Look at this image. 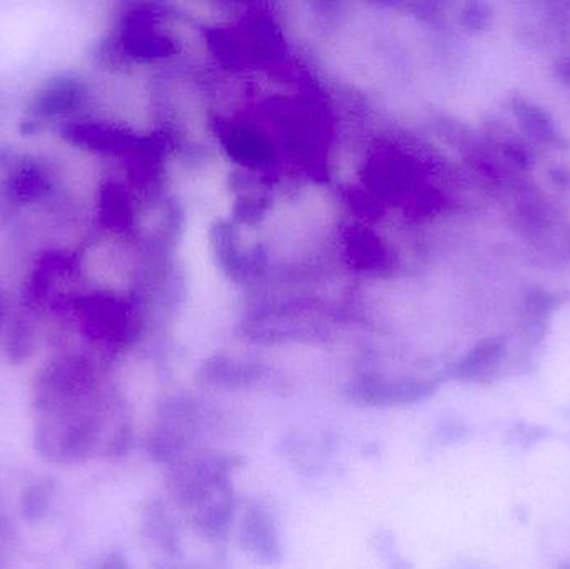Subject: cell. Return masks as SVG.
<instances>
[{
	"mask_svg": "<svg viewBox=\"0 0 570 569\" xmlns=\"http://www.w3.org/2000/svg\"><path fill=\"white\" fill-rule=\"evenodd\" d=\"M438 383L419 377H362L354 386L355 396L372 406H401L432 396Z\"/></svg>",
	"mask_w": 570,
	"mask_h": 569,
	"instance_id": "obj_1",
	"label": "cell"
},
{
	"mask_svg": "<svg viewBox=\"0 0 570 569\" xmlns=\"http://www.w3.org/2000/svg\"><path fill=\"white\" fill-rule=\"evenodd\" d=\"M77 311L89 333L107 343H124L129 340L130 320L127 307L116 297L94 294L77 301Z\"/></svg>",
	"mask_w": 570,
	"mask_h": 569,
	"instance_id": "obj_2",
	"label": "cell"
},
{
	"mask_svg": "<svg viewBox=\"0 0 570 569\" xmlns=\"http://www.w3.org/2000/svg\"><path fill=\"white\" fill-rule=\"evenodd\" d=\"M87 99V87L77 77L62 76L49 80L30 102L29 112L37 119L76 112Z\"/></svg>",
	"mask_w": 570,
	"mask_h": 569,
	"instance_id": "obj_3",
	"label": "cell"
},
{
	"mask_svg": "<svg viewBox=\"0 0 570 569\" xmlns=\"http://www.w3.org/2000/svg\"><path fill=\"white\" fill-rule=\"evenodd\" d=\"M62 137L73 146L97 153H126L139 143L132 134L92 120L67 124L62 127Z\"/></svg>",
	"mask_w": 570,
	"mask_h": 569,
	"instance_id": "obj_4",
	"label": "cell"
},
{
	"mask_svg": "<svg viewBox=\"0 0 570 569\" xmlns=\"http://www.w3.org/2000/svg\"><path fill=\"white\" fill-rule=\"evenodd\" d=\"M244 550L264 565H274L281 558L279 537L273 518L263 508L254 507L247 511L243 524Z\"/></svg>",
	"mask_w": 570,
	"mask_h": 569,
	"instance_id": "obj_5",
	"label": "cell"
},
{
	"mask_svg": "<svg viewBox=\"0 0 570 569\" xmlns=\"http://www.w3.org/2000/svg\"><path fill=\"white\" fill-rule=\"evenodd\" d=\"M504 354V341L499 340V337H489V340L475 344V346L452 367V376H454L455 380L468 381V383L484 380V377L491 376V373L498 370Z\"/></svg>",
	"mask_w": 570,
	"mask_h": 569,
	"instance_id": "obj_6",
	"label": "cell"
},
{
	"mask_svg": "<svg viewBox=\"0 0 570 569\" xmlns=\"http://www.w3.org/2000/svg\"><path fill=\"white\" fill-rule=\"evenodd\" d=\"M512 110L518 116L522 129L529 136L534 137L535 140L542 144H552V146L561 144V136H559L554 122L544 109L535 106L534 102H529L524 97H515L514 102H512Z\"/></svg>",
	"mask_w": 570,
	"mask_h": 569,
	"instance_id": "obj_7",
	"label": "cell"
},
{
	"mask_svg": "<svg viewBox=\"0 0 570 569\" xmlns=\"http://www.w3.org/2000/svg\"><path fill=\"white\" fill-rule=\"evenodd\" d=\"M10 189L17 199H39L49 190V179L36 164H23L10 180Z\"/></svg>",
	"mask_w": 570,
	"mask_h": 569,
	"instance_id": "obj_8",
	"label": "cell"
},
{
	"mask_svg": "<svg viewBox=\"0 0 570 569\" xmlns=\"http://www.w3.org/2000/svg\"><path fill=\"white\" fill-rule=\"evenodd\" d=\"M50 484L39 483L36 487L29 488L27 493L23 494L22 513L29 520L36 521L46 514L49 508Z\"/></svg>",
	"mask_w": 570,
	"mask_h": 569,
	"instance_id": "obj_9",
	"label": "cell"
},
{
	"mask_svg": "<svg viewBox=\"0 0 570 569\" xmlns=\"http://www.w3.org/2000/svg\"><path fill=\"white\" fill-rule=\"evenodd\" d=\"M97 569H127L126 561L122 560L120 557H116V555H112V557L107 558V560H104L102 563L97 567Z\"/></svg>",
	"mask_w": 570,
	"mask_h": 569,
	"instance_id": "obj_10",
	"label": "cell"
},
{
	"mask_svg": "<svg viewBox=\"0 0 570 569\" xmlns=\"http://www.w3.org/2000/svg\"><path fill=\"white\" fill-rule=\"evenodd\" d=\"M558 73L562 79L570 80V59L562 60L558 66Z\"/></svg>",
	"mask_w": 570,
	"mask_h": 569,
	"instance_id": "obj_11",
	"label": "cell"
},
{
	"mask_svg": "<svg viewBox=\"0 0 570 569\" xmlns=\"http://www.w3.org/2000/svg\"><path fill=\"white\" fill-rule=\"evenodd\" d=\"M0 316H2V297H0Z\"/></svg>",
	"mask_w": 570,
	"mask_h": 569,
	"instance_id": "obj_12",
	"label": "cell"
},
{
	"mask_svg": "<svg viewBox=\"0 0 570 569\" xmlns=\"http://www.w3.org/2000/svg\"><path fill=\"white\" fill-rule=\"evenodd\" d=\"M566 569H570V567H569V568H566Z\"/></svg>",
	"mask_w": 570,
	"mask_h": 569,
	"instance_id": "obj_13",
	"label": "cell"
}]
</instances>
